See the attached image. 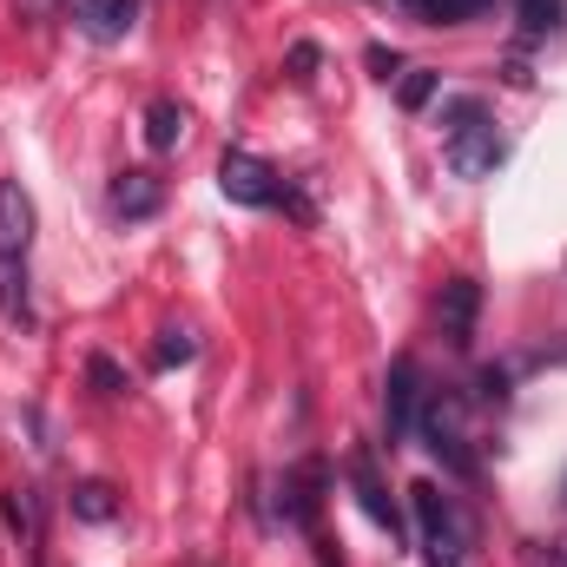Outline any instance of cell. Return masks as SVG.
Wrapping results in <instances>:
<instances>
[{
  "label": "cell",
  "instance_id": "obj_14",
  "mask_svg": "<svg viewBox=\"0 0 567 567\" xmlns=\"http://www.w3.org/2000/svg\"><path fill=\"white\" fill-rule=\"evenodd\" d=\"M515 20H522V40H555L567 27V0H515Z\"/></svg>",
  "mask_w": 567,
  "mask_h": 567
},
{
  "label": "cell",
  "instance_id": "obj_1",
  "mask_svg": "<svg viewBox=\"0 0 567 567\" xmlns=\"http://www.w3.org/2000/svg\"><path fill=\"white\" fill-rule=\"evenodd\" d=\"M0 317L33 330V198L0 178Z\"/></svg>",
  "mask_w": 567,
  "mask_h": 567
},
{
  "label": "cell",
  "instance_id": "obj_2",
  "mask_svg": "<svg viewBox=\"0 0 567 567\" xmlns=\"http://www.w3.org/2000/svg\"><path fill=\"white\" fill-rule=\"evenodd\" d=\"M410 508H416V528H423L429 567H468L475 528H468V515L455 508V495H442L435 482H416V488H410Z\"/></svg>",
  "mask_w": 567,
  "mask_h": 567
},
{
  "label": "cell",
  "instance_id": "obj_23",
  "mask_svg": "<svg viewBox=\"0 0 567 567\" xmlns=\"http://www.w3.org/2000/svg\"><path fill=\"white\" fill-rule=\"evenodd\" d=\"M396 7H403V13H416V20H429V27H435V7H442V0H396Z\"/></svg>",
  "mask_w": 567,
  "mask_h": 567
},
{
  "label": "cell",
  "instance_id": "obj_10",
  "mask_svg": "<svg viewBox=\"0 0 567 567\" xmlns=\"http://www.w3.org/2000/svg\"><path fill=\"white\" fill-rule=\"evenodd\" d=\"M133 20H140V0H73V27H80L86 40H100V47L126 40Z\"/></svg>",
  "mask_w": 567,
  "mask_h": 567
},
{
  "label": "cell",
  "instance_id": "obj_4",
  "mask_svg": "<svg viewBox=\"0 0 567 567\" xmlns=\"http://www.w3.org/2000/svg\"><path fill=\"white\" fill-rule=\"evenodd\" d=\"M218 192H225L231 205L265 212V205L284 198V178H278V165H265L258 152H225V158H218Z\"/></svg>",
  "mask_w": 567,
  "mask_h": 567
},
{
  "label": "cell",
  "instance_id": "obj_11",
  "mask_svg": "<svg viewBox=\"0 0 567 567\" xmlns=\"http://www.w3.org/2000/svg\"><path fill=\"white\" fill-rule=\"evenodd\" d=\"M158 205H165V178H158V172L133 165V172L113 178V218L140 225V218H158Z\"/></svg>",
  "mask_w": 567,
  "mask_h": 567
},
{
  "label": "cell",
  "instance_id": "obj_3",
  "mask_svg": "<svg viewBox=\"0 0 567 567\" xmlns=\"http://www.w3.org/2000/svg\"><path fill=\"white\" fill-rule=\"evenodd\" d=\"M423 449L449 468V475H475V455H468V435H462V403L455 396H423Z\"/></svg>",
  "mask_w": 567,
  "mask_h": 567
},
{
  "label": "cell",
  "instance_id": "obj_6",
  "mask_svg": "<svg viewBox=\"0 0 567 567\" xmlns=\"http://www.w3.org/2000/svg\"><path fill=\"white\" fill-rule=\"evenodd\" d=\"M442 158H449L455 178H495V165L508 158V140L495 133V120H475V126H455L449 133Z\"/></svg>",
  "mask_w": 567,
  "mask_h": 567
},
{
  "label": "cell",
  "instance_id": "obj_5",
  "mask_svg": "<svg viewBox=\"0 0 567 567\" xmlns=\"http://www.w3.org/2000/svg\"><path fill=\"white\" fill-rule=\"evenodd\" d=\"M416 423H423V370H416V357H396L390 377H383V435H390V449L410 442Z\"/></svg>",
  "mask_w": 567,
  "mask_h": 567
},
{
  "label": "cell",
  "instance_id": "obj_15",
  "mask_svg": "<svg viewBox=\"0 0 567 567\" xmlns=\"http://www.w3.org/2000/svg\"><path fill=\"white\" fill-rule=\"evenodd\" d=\"M192 357H198V337H192V330H158L152 370H178V363H192Z\"/></svg>",
  "mask_w": 567,
  "mask_h": 567
},
{
  "label": "cell",
  "instance_id": "obj_21",
  "mask_svg": "<svg viewBox=\"0 0 567 567\" xmlns=\"http://www.w3.org/2000/svg\"><path fill=\"white\" fill-rule=\"evenodd\" d=\"M363 60H370V73H377V80H403V60H396L390 47H370Z\"/></svg>",
  "mask_w": 567,
  "mask_h": 567
},
{
  "label": "cell",
  "instance_id": "obj_9",
  "mask_svg": "<svg viewBox=\"0 0 567 567\" xmlns=\"http://www.w3.org/2000/svg\"><path fill=\"white\" fill-rule=\"evenodd\" d=\"M475 317H482V284L475 278H449L435 297V323H442V343L449 350H468L475 343Z\"/></svg>",
  "mask_w": 567,
  "mask_h": 567
},
{
  "label": "cell",
  "instance_id": "obj_19",
  "mask_svg": "<svg viewBox=\"0 0 567 567\" xmlns=\"http://www.w3.org/2000/svg\"><path fill=\"white\" fill-rule=\"evenodd\" d=\"M317 66H323V53H317V47H310V40H297V47H290V53H284V73H290V80H297V86H310V80H317Z\"/></svg>",
  "mask_w": 567,
  "mask_h": 567
},
{
  "label": "cell",
  "instance_id": "obj_25",
  "mask_svg": "<svg viewBox=\"0 0 567 567\" xmlns=\"http://www.w3.org/2000/svg\"><path fill=\"white\" fill-rule=\"evenodd\" d=\"M561 495H567V482H561Z\"/></svg>",
  "mask_w": 567,
  "mask_h": 567
},
{
  "label": "cell",
  "instance_id": "obj_7",
  "mask_svg": "<svg viewBox=\"0 0 567 567\" xmlns=\"http://www.w3.org/2000/svg\"><path fill=\"white\" fill-rule=\"evenodd\" d=\"M323 482H330V462H323V455H310V462L284 468L278 508H284V522H290V528H317V508H323Z\"/></svg>",
  "mask_w": 567,
  "mask_h": 567
},
{
  "label": "cell",
  "instance_id": "obj_22",
  "mask_svg": "<svg viewBox=\"0 0 567 567\" xmlns=\"http://www.w3.org/2000/svg\"><path fill=\"white\" fill-rule=\"evenodd\" d=\"M508 396V377L502 370H482V403H502Z\"/></svg>",
  "mask_w": 567,
  "mask_h": 567
},
{
  "label": "cell",
  "instance_id": "obj_13",
  "mask_svg": "<svg viewBox=\"0 0 567 567\" xmlns=\"http://www.w3.org/2000/svg\"><path fill=\"white\" fill-rule=\"evenodd\" d=\"M0 508H7V528L27 542V555L40 561V495H33V488H7Z\"/></svg>",
  "mask_w": 567,
  "mask_h": 567
},
{
  "label": "cell",
  "instance_id": "obj_20",
  "mask_svg": "<svg viewBox=\"0 0 567 567\" xmlns=\"http://www.w3.org/2000/svg\"><path fill=\"white\" fill-rule=\"evenodd\" d=\"M475 120H488L482 100H449V106H442V126H449V133H455V126H475Z\"/></svg>",
  "mask_w": 567,
  "mask_h": 567
},
{
  "label": "cell",
  "instance_id": "obj_16",
  "mask_svg": "<svg viewBox=\"0 0 567 567\" xmlns=\"http://www.w3.org/2000/svg\"><path fill=\"white\" fill-rule=\"evenodd\" d=\"M73 515H80V522H113L120 502H113L106 482H80V488H73Z\"/></svg>",
  "mask_w": 567,
  "mask_h": 567
},
{
  "label": "cell",
  "instance_id": "obj_12",
  "mask_svg": "<svg viewBox=\"0 0 567 567\" xmlns=\"http://www.w3.org/2000/svg\"><path fill=\"white\" fill-rule=\"evenodd\" d=\"M185 126H192V113H185L178 100H152V106H145V145H152V152H172V145L185 140Z\"/></svg>",
  "mask_w": 567,
  "mask_h": 567
},
{
  "label": "cell",
  "instance_id": "obj_18",
  "mask_svg": "<svg viewBox=\"0 0 567 567\" xmlns=\"http://www.w3.org/2000/svg\"><path fill=\"white\" fill-rule=\"evenodd\" d=\"M86 383H93L100 396H126V390H133V383H126V370H120L106 350H93V357H86Z\"/></svg>",
  "mask_w": 567,
  "mask_h": 567
},
{
  "label": "cell",
  "instance_id": "obj_24",
  "mask_svg": "<svg viewBox=\"0 0 567 567\" xmlns=\"http://www.w3.org/2000/svg\"><path fill=\"white\" fill-rule=\"evenodd\" d=\"M13 7H20L27 20H40V13H53V7H66V0H13Z\"/></svg>",
  "mask_w": 567,
  "mask_h": 567
},
{
  "label": "cell",
  "instance_id": "obj_17",
  "mask_svg": "<svg viewBox=\"0 0 567 567\" xmlns=\"http://www.w3.org/2000/svg\"><path fill=\"white\" fill-rule=\"evenodd\" d=\"M435 86H442V73H429V66H410V73L396 80V100H403V113H423L429 100H435Z\"/></svg>",
  "mask_w": 567,
  "mask_h": 567
},
{
  "label": "cell",
  "instance_id": "obj_8",
  "mask_svg": "<svg viewBox=\"0 0 567 567\" xmlns=\"http://www.w3.org/2000/svg\"><path fill=\"white\" fill-rule=\"evenodd\" d=\"M343 468H350V488H357V508H363V515H370L377 528H390V542H403V508L390 502V488H383V475H377V455H370V449L357 442Z\"/></svg>",
  "mask_w": 567,
  "mask_h": 567
}]
</instances>
